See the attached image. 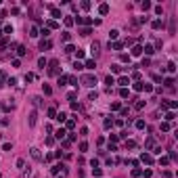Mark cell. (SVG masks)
Masks as SVG:
<instances>
[{
	"label": "cell",
	"mask_w": 178,
	"mask_h": 178,
	"mask_svg": "<svg viewBox=\"0 0 178 178\" xmlns=\"http://www.w3.org/2000/svg\"><path fill=\"white\" fill-rule=\"evenodd\" d=\"M84 84H86V86H94V84H96V80H94L92 75H86V78H84Z\"/></svg>",
	"instance_id": "obj_1"
},
{
	"label": "cell",
	"mask_w": 178,
	"mask_h": 178,
	"mask_svg": "<svg viewBox=\"0 0 178 178\" xmlns=\"http://www.w3.org/2000/svg\"><path fill=\"white\" fill-rule=\"evenodd\" d=\"M31 157H34V159H40V151H38V149H31Z\"/></svg>",
	"instance_id": "obj_2"
},
{
	"label": "cell",
	"mask_w": 178,
	"mask_h": 178,
	"mask_svg": "<svg viewBox=\"0 0 178 178\" xmlns=\"http://www.w3.org/2000/svg\"><path fill=\"white\" fill-rule=\"evenodd\" d=\"M34 124H36V111L29 115V126H34Z\"/></svg>",
	"instance_id": "obj_3"
},
{
	"label": "cell",
	"mask_w": 178,
	"mask_h": 178,
	"mask_svg": "<svg viewBox=\"0 0 178 178\" xmlns=\"http://www.w3.org/2000/svg\"><path fill=\"white\" fill-rule=\"evenodd\" d=\"M120 84H122V86H128V84H130V80H128V78H120Z\"/></svg>",
	"instance_id": "obj_4"
},
{
	"label": "cell",
	"mask_w": 178,
	"mask_h": 178,
	"mask_svg": "<svg viewBox=\"0 0 178 178\" xmlns=\"http://www.w3.org/2000/svg\"><path fill=\"white\" fill-rule=\"evenodd\" d=\"M99 10H101V13H103V15H105V13L109 10V6H107V4H101V9H99Z\"/></svg>",
	"instance_id": "obj_5"
},
{
	"label": "cell",
	"mask_w": 178,
	"mask_h": 178,
	"mask_svg": "<svg viewBox=\"0 0 178 178\" xmlns=\"http://www.w3.org/2000/svg\"><path fill=\"white\" fill-rule=\"evenodd\" d=\"M86 67H88V69H94V61H86Z\"/></svg>",
	"instance_id": "obj_6"
}]
</instances>
